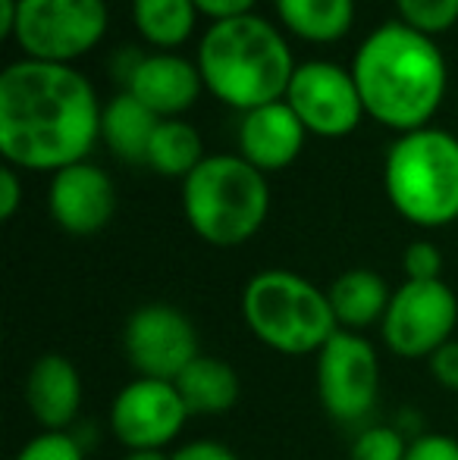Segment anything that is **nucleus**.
<instances>
[{
    "label": "nucleus",
    "mask_w": 458,
    "mask_h": 460,
    "mask_svg": "<svg viewBox=\"0 0 458 460\" xmlns=\"http://www.w3.org/2000/svg\"><path fill=\"white\" fill-rule=\"evenodd\" d=\"M92 82L73 66L16 60L0 75V154L6 166L60 172L92 154L101 138Z\"/></svg>",
    "instance_id": "obj_1"
},
{
    "label": "nucleus",
    "mask_w": 458,
    "mask_h": 460,
    "mask_svg": "<svg viewBox=\"0 0 458 460\" xmlns=\"http://www.w3.org/2000/svg\"><path fill=\"white\" fill-rule=\"evenodd\" d=\"M352 75L364 113L399 135L427 126L449 88L443 50L402 19L380 25L361 41Z\"/></svg>",
    "instance_id": "obj_2"
},
{
    "label": "nucleus",
    "mask_w": 458,
    "mask_h": 460,
    "mask_svg": "<svg viewBox=\"0 0 458 460\" xmlns=\"http://www.w3.org/2000/svg\"><path fill=\"white\" fill-rule=\"evenodd\" d=\"M195 63L204 92L242 113L283 101L299 66L280 29L255 13L211 22Z\"/></svg>",
    "instance_id": "obj_3"
},
{
    "label": "nucleus",
    "mask_w": 458,
    "mask_h": 460,
    "mask_svg": "<svg viewBox=\"0 0 458 460\" xmlns=\"http://www.w3.org/2000/svg\"><path fill=\"white\" fill-rule=\"evenodd\" d=\"M242 320L270 351L301 358L318 354L339 332L330 295L292 270H261L242 288Z\"/></svg>",
    "instance_id": "obj_4"
},
{
    "label": "nucleus",
    "mask_w": 458,
    "mask_h": 460,
    "mask_svg": "<svg viewBox=\"0 0 458 460\" xmlns=\"http://www.w3.org/2000/svg\"><path fill=\"white\" fill-rule=\"evenodd\" d=\"M183 213L202 242L238 248L270 213L267 176L238 154H211L183 182Z\"/></svg>",
    "instance_id": "obj_5"
},
{
    "label": "nucleus",
    "mask_w": 458,
    "mask_h": 460,
    "mask_svg": "<svg viewBox=\"0 0 458 460\" xmlns=\"http://www.w3.org/2000/svg\"><path fill=\"white\" fill-rule=\"evenodd\" d=\"M392 210L411 226L443 229L458 219V138L424 126L392 141L383 164Z\"/></svg>",
    "instance_id": "obj_6"
},
{
    "label": "nucleus",
    "mask_w": 458,
    "mask_h": 460,
    "mask_svg": "<svg viewBox=\"0 0 458 460\" xmlns=\"http://www.w3.org/2000/svg\"><path fill=\"white\" fill-rule=\"evenodd\" d=\"M104 35V0H19L13 41L25 60L73 66V60L92 54Z\"/></svg>",
    "instance_id": "obj_7"
},
{
    "label": "nucleus",
    "mask_w": 458,
    "mask_h": 460,
    "mask_svg": "<svg viewBox=\"0 0 458 460\" xmlns=\"http://www.w3.org/2000/svg\"><path fill=\"white\" fill-rule=\"evenodd\" d=\"M314 379L327 417L343 426H361L373 413L380 398V358L377 348L361 332L339 329L318 354Z\"/></svg>",
    "instance_id": "obj_8"
},
{
    "label": "nucleus",
    "mask_w": 458,
    "mask_h": 460,
    "mask_svg": "<svg viewBox=\"0 0 458 460\" xmlns=\"http://www.w3.org/2000/svg\"><path fill=\"white\" fill-rule=\"evenodd\" d=\"M458 297L443 279L434 282H411L405 279L386 307L380 323L383 341L402 360H430L446 341L455 339Z\"/></svg>",
    "instance_id": "obj_9"
},
{
    "label": "nucleus",
    "mask_w": 458,
    "mask_h": 460,
    "mask_svg": "<svg viewBox=\"0 0 458 460\" xmlns=\"http://www.w3.org/2000/svg\"><path fill=\"white\" fill-rule=\"evenodd\" d=\"M129 367L145 379L176 382L192 360L202 358L198 329L173 304H141L122 326Z\"/></svg>",
    "instance_id": "obj_10"
},
{
    "label": "nucleus",
    "mask_w": 458,
    "mask_h": 460,
    "mask_svg": "<svg viewBox=\"0 0 458 460\" xmlns=\"http://www.w3.org/2000/svg\"><path fill=\"white\" fill-rule=\"evenodd\" d=\"M283 101L295 110L301 126L320 138H346L367 116L352 69L330 60L299 63Z\"/></svg>",
    "instance_id": "obj_11"
},
{
    "label": "nucleus",
    "mask_w": 458,
    "mask_h": 460,
    "mask_svg": "<svg viewBox=\"0 0 458 460\" xmlns=\"http://www.w3.org/2000/svg\"><path fill=\"white\" fill-rule=\"evenodd\" d=\"M189 420L176 382L139 379L126 382L111 404V432L126 451H164Z\"/></svg>",
    "instance_id": "obj_12"
},
{
    "label": "nucleus",
    "mask_w": 458,
    "mask_h": 460,
    "mask_svg": "<svg viewBox=\"0 0 458 460\" xmlns=\"http://www.w3.org/2000/svg\"><path fill=\"white\" fill-rule=\"evenodd\" d=\"M48 210L67 235H94L113 219L116 188L101 166L82 160L54 172L48 188Z\"/></svg>",
    "instance_id": "obj_13"
},
{
    "label": "nucleus",
    "mask_w": 458,
    "mask_h": 460,
    "mask_svg": "<svg viewBox=\"0 0 458 460\" xmlns=\"http://www.w3.org/2000/svg\"><path fill=\"white\" fill-rule=\"evenodd\" d=\"M308 128L295 116V110L286 101L264 103L257 110L242 113L238 122V157L248 160L255 170L280 172L299 160L305 151Z\"/></svg>",
    "instance_id": "obj_14"
},
{
    "label": "nucleus",
    "mask_w": 458,
    "mask_h": 460,
    "mask_svg": "<svg viewBox=\"0 0 458 460\" xmlns=\"http://www.w3.org/2000/svg\"><path fill=\"white\" fill-rule=\"evenodd\" d=\"M202 88L204 82L198 63L185 60L173 50L141 57L126 82V92L139 97L160 119H176L179 113H185L198 101Z\"/></svg>",
    "instance_id": "obj_15"
},
{
    "label": "nucleus",
    "mask_w": 458,
    "mask_h": 460,
    "mask_svg": "<svg viewBox=\"0 0 458 460\" xmlns=\"http://www.w3.org/2000/svg\"><path fill=\"white\" fill-rule=\"evenodd\" d=\"M25 404L44 432H67L82 411V376L63 354H41L25 376Z\"/></svg>",
    "instance_id": "obj_16"
},
{
    "label": "nucleus",
    "mask_w": 458,
    "mask_h": 460,
    "mask_svg": "<svg viewBox=\"0 0 458 460\" xmlns=\"http://www.w3.org/2000/svg\"><path fill=\"white\" fill-rule=\"evenodd\" d=\"M337 314L339 329L346 332H361L371 329L377 323H383L386 307L392 301V291L386 285V279L373 270H346L343 276L333 279V285L327 288Z\"/></svg>",
    "instance_id": "obj_17"
},
{
    "label": "nucleus",
    "mask_w": 458,
    "mask_h": 460,
    "mask_svg": "<svg viewBox=\"0 0 458 460\" xmlns=\"http://www.w3.org/2000/svg\"><path fill=\"white\" fill-rule=\"evenodd\" d=\"M189 417H223L238 401V376L227 360L202 354L176 379Z\"/></svg>",
    "instance_id": "obj_18"
},
{
    "label": "nucleus",
    "mask_w": 458,
    "mask_h": 460,
    "mask_svg": "<svg viewBox=\"0 0 458 460\" xmlns=\"http://www.w3.org/2000/svg\"><path fill=\"white\" fill-rule=\"evenodd\" d=\"M157 122H160L157 113H151L139 97L122 92L104 107L101 138L111 147L113 157L126 160V164H145Z\"/></svg>",
    "instance_id": "obj_19"
},
{
    "label": "nucleus",
    "mask_w": 458,
    "mask_h": 460,
    "mask_svg": "<svg viewBox=\"0 0 458 460\" xmlns=\"http://www.w3.org/2000/svg\"><path fill=\"white\" fill-rule=\"evenodd\" d=\"M274 6L280 22L311 44L339 41L355 22V0H274Z\"/></svg>",
    "instance_id": "obj_20"
},
{
    "label": "nucleus",
    "mask_w": 458,
    "mask_h": 460,
    "mask_svg": "<svg viewBox=\"0 0 458 460\" xmlns=\"http://www.w3.org/2000/svg\"><path fill=\"white\" fill-rule=\"evenodd\" d=\"M204 160V138L192 122L185 119H160L154 128L148 160L157 176L164 179H189Z\"/></svg>",
    "instance_id": "obj_21"
},
{
    "label": "nucleus",
    "mask_w": 458,
    "mask_h": 460,
    "mask_svg": "<svg viewBox=\"0 0 458 460\" xmlns=\"http://www.w3.org/2000/svg\"><path fill=\"white\" fill-rule=\"evenodd\" d=\"M195 0H132V22L139 35L157 50H176L195 31Z\"/></svg>",
    "instance_id": "obj_22"
},
{
    "label": "nucleus",
    "mask_w": 458,
    "mask_h": 460,
    "mask_svg": "<svg viewBox=\"0 0 458 460\" xmlns=\"http://www.w3.org/2000/svg\"><path fill=\"white\" fill-rule=\"evenodd\" d=\"M396 10L405 25L430 38L458 22V0H396Z\"/></svg>",
    "instance_id": "obj_23"
},
{
    "label": "nucleus",
    "mask_w": 458,
    "mask_h": 460,
    "mask_svg": "<svg viewBox=\"0 0 458 460\" xmlns=\"http://www.w3.org/2000/svg\"><path fill=\"white\" fill-rule=\"evenodd\" d=\"M352 460H405L409 455V442H405L402 429L386 423H371L358 429L352 438Z\"/></svg>",
    "instance_id": "obj_24"
},
{
    "label": "nucleus",
    "mask_w": 458,
    "mask_h": 460,
    "mask_svg": "<svg viewBox=\"0 0 458 460\" xmlns=\"http://www.w3.org/2000/svg\"><path fill=\"white\" fill-rule=\"evenodd\" d=\"M13 460H85V448L69 432H41L29 438Z\"/></svg>",
    "instance_id": "obj_25"
},
{
    "label": "nucleus",
    "mask_w": 458,
    "mask_h": 460,
    "mask_svg": "<svg viewBox=\"0 0 458 460\" xmlns=\"http://www.w3.org/2000/svg\"><path fill=\"white\" fill-rule=\"evenodd\" d=\"M402 270L405 279L411 282H434V279H443V254L434 242L421 238V242H411L402 254Z\"/></svg>",
    "instance_id": "obj_26"
},
{
    "label": "nucleus",
    "mask_w": 458,
    "mask_h": 460,
    "mask_svg": "<svg viewBox=\"0 0 458 460\" xmlns=\"http://www.w3.org/2000/svg\"><path fill=\"white\" fill-rule=\"evenodd\" d=\"M405 460H458V442L443 432H421L409 442Z\"/></svg>",
    "instance_id": "obj_27"
},
{
    "label": "nucleus",
    "mask_w": 458,
    "mask_h": 460,
    "mask_svg": "<svg viewBox=\"0 0 458 460\" xmlns=\"http://www.w3.org/2000/svg\"><path fill=\"white\" fill-rule=\"evenodd\" d=\"M427 364H430L434 379L440 382V388H446V392H458V339L446 341L440 351L430 354Z\"/></svg>",
    "instance_id": "obj_28"
},
{
    "label": "nucleus",
    "mask_w": 458,
    "mask_h": 460,
    "mask_svg": "<svg viewBox=\"0 0 458 460\" xmlns=\"http://www.w3.org/2000/svg\"><path fill=\"white\" fill-rule=\"evenodd\" d=\"M173 460H238L232 448L214 438H198V442H185L183 448H176L170 455Z\"/></svg>",
    "instance_id": "obj_29"
},
{
    "label": "nucleus",
    "mask_w": 458,
    "mask_h": 460,
    "mask_svg": "<svg viewBox=\"0 0 458 460\" xmlns=\"http://www.w3.org/2000/svg\"><path fill=\"white\" fill-rule=\"evenodd\" d=\"M22 204V182H19L16 166H4L0 170V217L13 219Z\"/></svg>",
    "instance_id": "obj_30"
},
{
    "label": "nucleus",
    "mask_w": 458,
    "mask_h": 460,
    "mask_svg": "<svg viewBox=\"0 0 458 460\" xmlns=\"http://www.w3.org/2000/svg\"><path fill=\"white\" fill-rule=\"evenodd\" d=\"M255 4H257V0H195L198 13H202V16H208V19H214V22L236 19V16H248Z\"/></svg>",
    "instance_id": "obj_31"
},
{
    "label": "nucleus",
    "mask_w": 458,
    "mask_h": 460,
    "mask_svg": "<svg viewBox=\"0 0 458 460\" xmlns=\"http://www.w3.org/2000/svg\"><path fill=\"white\" fill-rule=\"evenodd\" d=\"M19 19V0H0V35L13 38Z\"/></svg>",
    "instance_id": "obj_32"
},
{
    "label": "nucleus",
    "mask_w": 458,
    "mask_h": 460,
    "mask_svg": "<svg viewBox=\"0 0 458 460\" xmlns=\"http://www.w3.org/2000/svg\"><path fill=\"white\" fill-rule=\"evenodd\" d=\"M120 460H173V457L164 455V451H126V457Z\"/></svg>",
    "instance_id": "obj_33"
},
{
    "label": "nucleus",
    "mask_w": 458,
    "mask_h": 460,
    "mask_svg": "<svg viewBox=\"0 0 458 460\" xmlns=\"http://www.w3.org/2000/svg\"><path fill=\"white\" fill-rule=\"evenodd\" d=\"M104 4H111V0H104Z\"/></svg>",
    "instance_id": "obj_34"
}]
</instances>
